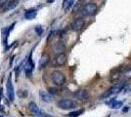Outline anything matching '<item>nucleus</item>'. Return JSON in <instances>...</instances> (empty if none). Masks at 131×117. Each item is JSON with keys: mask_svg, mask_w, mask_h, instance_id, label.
Returning <instances> with one entry per match:
<instances>
[{"mask_svg": "<svg viewBox=\"0 0 131 117\" xmlns=\"http://www.w3.org/2000/svg\"><path fill=\"white\" fill-rule=\"evenodd\" d=\"M84 24H85V21L82 18H78V19H75L73 22H71L70 28L73 31H79L84 28Z\"/></svg>", "mask_w": 131, "mask_h": 117, "instance_id": "nucleus-7", "label": "nucleus"}, {"mask_svg": "<svg viewBox=\"0 0 131 117\" xmlns=\"http://www.w3.org/2000/svg\"><path fill=\"white\" fill-rule=\"evenodd\" d=\"M124 91H123V94H127L128 92H130L131 91V85H127L126 87H124Z\"/></svg>", "mask_w": 131, "mask_h": 117, "instance_id": "nucleus-21", "label": "nucleus"}, {"mask_svg": "<svg viewBox=\"0 0 131 117\" xmlns=\"http://www.w3.org/2000/svg\"><path fill=\"white\" fill-rule=\"evenodd\" d=\"M34 30H35V32H36V34L37 35H42V33L44 32V28L42 25H36L35 27V28H34Z\"/></svg>", "mask_w": 131, "mask_h": 117, "instance_id": "nucleus-18", "label": "nucleus"}, {"mask_svg": "<svg viewBox=\"0 0 131 117\" xmlns=\"http://www.w3.org/2000/svg\"><path fill=\"white\" fill-rule=\"evenodd\" d=\"M37 117H53V116H51V115H49V114H47V113H45V112L42 111Z\"/></svg>", "mask_w": 131, "mask_h": 117, "instance_id": "nucleus-22", "label": "nucleus"}, {"mask_svg": "<svg viewBox=\"0 0 131 117\" xmlns=\"http://www.w3.org/2000/svg\"><path fill=\"white\" fill-rule=\"evenodd\" d=\"M122 77L124 79H131V69H127L122 72Z\"/></svg>", "mask_w": 131, "mask_h": 117, "instance_id": "nucleus-19", "label": "nucleus"}, {"mask_svg": "<svg viewBox=\"0 0 131 117\" xmlns=\"http://www.w3.org/2000/svg\"><path fill=\"white\" fill-rule=\"evenodd\" d=\"M52 49H53L55 54H56V55H58V54H62V53H64V51H65V49H66V46L63 42H57V43L53 46V48H52Z\"/></svg>", "mask_w": 131, "mask_h": 117, "instance_id": "nucleus-10", "label": "nucleus"}, {"mask_svg": "<svg viewBox=\"0 0 131 117\" xmlns=\"http://www.w3.org/2000/svg\"><path fill=\"white\" fill-rule=\"evenodd\" d=\"M57 106L64 110H70V109H74L77 107V102L75 100L70 99H63L57 101Z\"/></svg>", "mask_w": 131, "mask_h": 117, "instance_id": "nucleus-2", "label": "nucleus"}, {"mask_svg": "<svg viewBox=\"0 0 131 117\" xmlns=\"http://www.w3.org/2000/svg\"><path fill=\"white\" fill-rule=\"evenodd\" d=\"M115 100V98H114V99H112V100H106V105H108V106H111L114 101Z\"/></svg>", "mask_w": 131, "mask_h": 117, "instance_id": "nucleus-23", "label": "nucleus"}, {"mask_svg": "<svg viewBox=\"0 0 131 117\" xmlns=\"http://www.w3.org/2000/svg\"><path fill=\"white\" fill-rule=\"evenodd\" d=\"M49 92L51 93V94H53V95L57 94V91H56V89H55V88H50V89H49Z\"/></svg>", "mask_w": 131, "mask_h": 117, "instance_id": "nucleus-25", "label": "nucleus"}, {"mask_svg": "<svg viewBox=\"0 0 131 117\" xmlns=\"http://www.w3.org/2000/svg\"><path fill=\"white\" fill-rule=\"evenodd\" d=\"M73 4H74V1H73V0H70V1L67 3V5H66V7H65L66 11H69L71 7L73 6Z\"/></svg>", "mask_w": 131, "mask_h": 117, "instance_id": "nucleus-20", "label": "nucleus"}, {"mask_svg": "<svg viewBox=\"0 0 131 117\" xmlns=\"http://www.w3.org/2000/svg\"><path fill=\"white\" fill-rule=\"evenodd\" d=\"M98 7L95 3H87L82 7L80 10V15L82 17H93L97 14Z\"/></svg>", "mask_w": 131, "mask_h": 117, "instance_id": "nucleus-1", "label": "nucleus"}, {"mask_svg": "<svg viewBox=\"0 0 131 117\" xmlns=\"http://www.w3.org/2000/svg\"><path fill=\"white\" fill-rule=\"evenodd\" d=\"M0 117H2V116H1V115H0Z\"/></svg>", "mask_w": 131, "mask_h": 117, "instance_id": "nucleus-30", "label": "nucleus"}, {"mask_svg": "<svg viewBox=\"0 0 131 117\" xmlns=\"http://www.w3.org/2000/svg\"><path fill=\"white\" fill-rule=\"evenodd\" d=\"M48 61H49V57L47 56V55H44V56L41 58V60H40V68H42V67H45Z\"/></svg>", "mask_w": 131, "mask_h": 117, "instance_id": "nucleus-16", "label": "nucleus"}, {"mask_svg": "<svg viewBox=\"0 0 131 117\" xmlns=\"http://www.w3.org/2000/svg\"><path fill=\"white\" fill-rule=\"evenodd\" d=\"M123 106V100H115L112 105H111V108L113 109H118L121 106Z\"/></svg>", "mask_w": 131, "mask_h": 117, "instance_id": "nucleus-15", "label": "nucleus"}, {"mask_svg": "<svg viewBox=\"0 0 131 117\" xmlns=\"http://www.w3.org/2000/svg\"><path fill=\"white\" fill-rule=\"evenodd\" d=\"M73 97H74L77 100H80V101H85V100H87L88 98H89V93H88L87 90L80 89V90H77V92L73 93Z\"/></svg>", "mask_w": 131, "mask_h": 117, "instance_id": "nucleus-8", "label": "nucleus"}, {"mask_svg": "<svg viewBox=\"0 0 131 117\" xmlns=\"http://www.w3.org/2000/svg\"><path fill=\"white\" fill-rule=\"evenodd\" d=\"M8 1H9V0H0V8H2Z\"/></svg>", "mask_w": 131, "mask_h": 117, "instance_id": "nucleus-24", "label": "nucleus"}, {"mask_svg": "<svg viewBox=\"0 0 131 117\" xmlns=\"http://www.w3.org/2000/svg\"><path fill=\"white\" fill-rule=\"evenodd\" d=\"M17 3H18V1L17 0H13L11 2H7L5 5L2 7V12H7V11H10V10H13L15 7L17 6Z\"/></svg>", "mask_w": 131, "mask_h": 117, "instance_id": "nucleus-12", "label": "nucleus"}, {"mask_svg": "<svg viewBox=\"0 0 131 117\" xmlns=\"http://www.w3.org/2000/svg\"><path fill=\"white\" fill-rule=\"evenodd\" d=\"M34 61L32 60V51H30L29 55L26 60V64H25V70H26V75L27 77H30L32 75V70L34 69Z\"/></svg>", "mask_w": 131, "mask_h": 117, "instance_id": "nucleus-5", "label": "nucleus"}, {"mask_svg": "<svg viewBox=\"0 0 131 117\" xmlns=\"http://www.w3.org/2000/svg\"><path fill=\"white\" fill-rule=\"evenodd\" d=\"M128 110H129V107L127 106V107H124V108L122 109V112H123V113H126V112L128 111Z\"/></svg>", "mask_w": 131, "mask_h": 117, "instance_id": "nucleus-27", "label": "nucleus"}, {"mask_svg": "<svg viewBox=\"0 0 131 117\" xmlns=\"http://www.w3.org/2000/svg\"><path fill=\"white\" fill-rule=\"evenodd\" d=\"M0 100H1V88H0Z\"/></svg>", "mask_w": 131, "mask_h": 117, "instance_id": "nucleus-29", "label": "nucleus"}, {"mask_svg": "<svg viewBox=\"0 0 131 117\" xmlns=\"http://www.w3.org/2000/svg\"><path fill=\"white\" fill-rule=\"evenodd\" d=\"M66 62H67V55L64 54V53L56 55L54 61H53L54 66H56V67H62V66L65 64Z\"/></svg>", "mask_w": 131, "mask_h": 117, "instance_id": "nucleus-9", "label": "nucleus"}, {"mask_svg": "<svg viewBox=\"0 0 131 117\" xmlns=\"http://www.w3.org/2000/svg\"><path fill=\"white\" fill-rule=\"evenodd\" d=\"M28 109L32 112L35 116H38L39 114L42 112L40 109H39V107L37 106V105H36L34 101H30V102L28 103Z\"/></svg>", "mask_w": 131, "mask_h": 117, "instance_id": "nucleus-11", "label": "nucleus"}, {"mask_svg": "<svg viewBox=\"0 0 131 117\" xmlns=\"http://www.w3.org/2000/svg\"><path fill=\"white\" fill-rule=\"evenodd\" d=\"M51 77H52V81L57 86H63L66 83V76L64 75V73L59 70H54L51 74Z\"/></svg>", "mask_w": 131, "mask_h": 117, "instance_id": "nucleus-4", "label": "nucleus"}, {"mask_svg": "<svg viewBox=\"0 0 131 117\" xmlns=\"http://www.w3.org/2000/svg\"><path fill=\"white\" fill-rule=\"evenodd\" d=\"M6 94H7V98L11 102L14 101L15 100V91H14V86L12 83V75L10 74L9 77L7 79L6 82Z\"/></svg>", "mask_w": 131, "mask_h": 117, "instance_id": "nucleus-6", "label": "nucleus"}, {"mask_svg": "<svg viewBox=\"0 0 131 117\" xmlns=\"http://www.w3.org/2000/svg\"><path fill=\"white\" fill-rule=\"evenodd\" d=\"M55 0H47V3H53Z\"/></svg>", "mask_w": 131, "mask_h": 117, "instance_id": "nucleus-28", "label": "nucleus"}, {"mask_svg": "<svg viewBox=\"0 0 131 117\" xmlns=\"http://www.w3.org/2000/svg\"><path fill=\"white\" fill-rule=\"evenodd\" d=\"M39 96H40V99L42 101H45V102H49L51 101V97L48 93H46L45 91H39Z\"/></svg>", "mask_w": 131, "mask_h": 117, "instance_id": "nucleus-14", "label": "nucleus"}, {"mask_svg": "<svg viewBox=\"0 0 131 117\" xmlns=\"http://www.w3.org/2000/svg\"><path fill=\"white\" fill-rule=\"evenodd\" d=\"M69 1H70V0H63V8H65L66 7V5H67V3H68V2H69Z\"/></svg>", "mask_w": 131, "mask_h": 117, "instance_id": "nucleus-26", "label": "nucleus"}, {"mask_svg": "<svg viewBox=\"0 0 131 117\" xmlns=\"http://www.w3.org/2000/svg\"><path fill=\"white\" fill-rule=\"evenodd\" d=\"M83 111H84V109L75 110V111H72V112H71V113H69V114H68V116L69 117H78Z\"/></svg>", "mask_w": 131, "mask_h": 117, "instance_id": "nucleus-17", "label": "nucleus"}, {"mask_svg": "<svg viewBox=\"0 0 131 117\" xmlns=\"http://www.w3.org/2000/svg\"><path fill=\"white\" fill-rule=\"evenodd\" d=\"M37 15V10L36 9H29L25 13V19L26 20H33Z\"/></svg>", "mask_w": 131, "mask_h": 117, "instance_id": "nucleus-13", "label": "nucleus"}, {"mask_svg": "<svg viewBox=\"0 0 131 117\" xmlns=\"http://www.w3.org/2000/svg\"><path fill=\"white\" fill-rule=\"evenodd\" d=\"M16 22H13L11 25H8L6 28H3L1 29V34H2V44L4 46V49L5 51L8 48V37H9V34L13 30V28L15 27Z\"/></svg>", "mask_w": 131, "mask_h": 117, "instance_id": "nucleus-3", "label": "nucleus"}]
</instances>
